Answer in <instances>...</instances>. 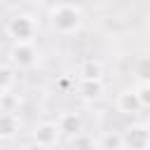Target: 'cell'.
I'll use <instances>...</instances> for the list:
<instances>
[{"mask_svg":"<svg viewBox=\"0 0 150 150\" xmlns=\"http://www.w3.org/2000/svg\"><path fill=\"white\" fill-rule=\"evenodd\" d=\"M122 134H124L127 148H134V150L150 148V127L148 124H129Z\"/></svg>","mask_w":150,"mask_h":150,"instance_id":"5b68a950","label":"cell"},{"mask_svg":"<svg viewBox=\"0 0 150 150\" xmlns=\"http://www.w3.org/2000/svg\"><path fill=\"white\" fill-rule=\"evenodd\" d=\"M66 143H68V145H73V148H96V138H94V136H89L87 131H80V134H75V136L66 138Z\"/></svg>","mask_w":150,"mask_h":150,"instance_id":"5bb4252c","label":"cell"},{"mask_svg":"<svg viewBox=\"0 0 150 150\" xmlns=\"http://www.w3.org/2000/svg\"><path fill=\"white\" fill-rule=\"evenodd\" d=\"M75 91H77V96H80L82 101L94 103V101H98V98L103 96V91H105V87H103V77H98V80L80 77L77 84H75Z\"/></svg>","mask_w":150,"mask_h":150,"instance_id":"52a82bcc","label":"cell"},{"mask_svg":"<svg viewBox=\"0 0 150 150\" xmlns=\"http://www.w3.org/2000/svg\"><path fill=\"white\" fill-rule=\"evenodd\" d=\"M61 129H59V122L54 120H45V122H40V124H35V129H33V134H30V138H33V145H38V148H54V145H59L61 143Z\"/></svg>","mask_w":150,"mask_h":150,"instance_id":"3957f363","label":"cell"},{"mask_svg":"<svg viewBox=\"0 0 150 150\" xmlns=\"http://www.w3.org/2000/svg\"><path fill=\"white\" fill-rule=\"evenodd\" d=\"M96 148H103V150H122V148H127L124 134L122 131H103L96 138Z\"/></svg>","mask_w":150,"mask_h":150,"instance_id":"9c48e42d","label":"cell"},{"mask_svg":"<svg viewBox=\"0 0 150 150\" xmlns=\"http://www.w3.org/2000/svg\"><path fill=\"white\" fill-rule=\"evenodd\" d=\"M19 127H21V122H19V117L14 112H2L0 115V141L14 138L19 134Z\"/></svg>","mask_w":150,"mask_h":150,"instance_id":"30bf717a","label":"cell"},{"mask_svg":"<svg viewBox=\"0 0 150 150\" xmlns=\"http://www.w3.org/2000/svg\"><path fill=\"white\" fill-rule=\"evenodd\" d=\"M49 23L59 35H75L84 26V12L75 2H59L49 9Z\"/></svg>","mask_w":150,"mask_h":150,"instance_id":"6da1fadb","label":"cell"},{"mask_svg":"<svg viewBox=\"0 0 150 150\" xmlns=\"http://www.w3.org/2000/svg\"><path fill=\"white\" fill-rule=\"evenodd\" d=\"M14 68H16V66H14L12 61H7V63L0 66V91H2V96H7V94L12 91V87H14V82H16Z\"/></svg>","mask_w":150,"mask_h":150,"instance_id":"7c38bea8","label":"cell"},{"mask_svg":"<svg viewBox=\"0 0 150 150\" xmlns=\"http://www.w3.org/2000/svg\"><path fill=\"white\" fill-rule=\"evenodd\" d=\"M77 77H87V80H98L103 77V63L98 59H84L77 68Z\"/></svg>","mask_w":150,"mask_h":150,"instance_id":"8fae6325","label":"cell"},{"mask_svg":"<svg viewBox=\"0 0 150 150\" xmlns=\"http://www.w3.org/2000/svg\"><path fill=\"white\" fill-rule=\"evenodd\" d=\"M134 75L141 84H150V54L138 56L134 61Z\"/></svg>","mask_w":150,"mask_h":150,"instance_id":"4fadbf2b","label":"cell"},{"mask_svg":"<svg viewBox=\"0 0 150 150\" xmlns=\"http://www.w3.org/2000/svg\"><path fill=\"white\" fill-rule=\"evenodd\" d=\"M9 61L16 68H21V70L33 68L38 63V49H35V45L33 42H14L12 49H9Z\"/></svg>","mask_w":150,"mask_h":150,"instance_id":"277c9868","label":"cell"},{"mask_svg":"<svg viewBox=\"0 0 150 150\" xmlns=\"http://www.w3.org/2000/svg\"><path fill=\"white\" fill-rule=\"evenodd\" d=\"M5 33H7V38H12V42H33L38 35V23L30 14L19 12L7 19Z\"/></svg>","mask_w":150,"mask_h":150,"instance_id":"7a4b0ae2","label":"cell"},{"mask_svg":"<svg viewBox=\"0 0 150 150\" xmlns=\"http://www.w3.org/2000/svg\"><path fill=\"white\" fill-rule=\"evenodd\" d=\"M115 108L122 115H136V112H141L143 103H141L138 89H122L117 94V98H115Z\"/></svg>","mask_w":150,"mask_h":150,"instance_id":"8992f818","label":"cell"},{"mask_svg":"<svg viewBox=\"0 0 150 150\" xmlns=\"http://www.w3.org/2000/svg\"><path fill=\"white\" fill-rule=\"evenodd\" d=\"M138 96H141L143 108H150V84H141L138 87Z\"/></svg>","mask_w":150,"mask_h":150,"instance_id":"9a60e30c","label":"cell"},{"mask_svg":"<svg viewBox=\"0 0 150 150\" xmlns=\"http://www.w3.org/2000/svg\"><path fill=\"white\" fill-rule=\"evenodd\" d=\"M56 122H59V129H61V134H63L66 138H70V136L84 131V120H82L80 112H73V110L61 112V115L56 117Z\"/></svg>","mask_w":150,"mask_h":150,"instance_id":"ba28073f","label":"cell"}]
</instances>
